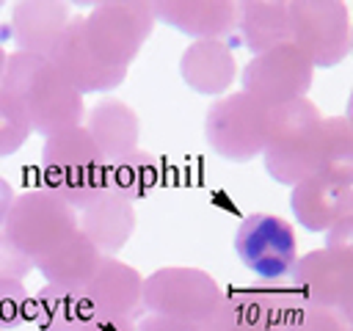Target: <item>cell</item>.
<instances>
[{
    "label": "cell",
    "instance_id": "23",
    "mask_svg": "<svg viewBox=\"0 0 353 331\" xmlns=\"http://www.w3.org/2000/svg\"><path fill=\"white\" fill-rule=\"evenodd\" d=\"M91 317L94 309L83 292L44 284L30 298V320L39 331H80Z\"/></svg>",
    "mask_w": 353,
    "mask_h": 331
},
{
    "label": "cell",
    "instance_id": "27",
    "mask_svg": "<svg viewBox=\"0 0 353 331\" xmlns=\"http://www.w3.org/2000/svg\"><path fill=\"white\" fill-rule=\"evenodd\" d=\"M30 298L25 281H0V331H11L30 320Z\"/></svg>",
    "mask_w": 353,
    "mask_h": 331
},
{
    "label": "cell",
    "instance_id": "25",
    "mask_svg": "<svg viewBox=\"0 0 353 331\" xmlns=\"http://www.w3.org/2000/svg\"><path fill=\"white\" fill-rule=\"evenodd\" d=\"M157 179H160V166L154 163V157L149 152L138 149L130 157H121L116 163H108V171H105V193H113V196L135 204L149 190H154Z\"/></svg>",
    "mask_w": 353,
    "mask_h": 331
},
{
    "label": "cell",
    "instance_id": "15",
    "mask_svg": "<svg viewBox=\"0 0 353 331\" xmlns=\"http://www.w3.org/2000/svg\"><path fill=\"white\" fill-rule=\"evenodd\" d=\"M350 270H353V257L317 248L295 259L290 273V287L295 290L303 306L334 312Z\"/></svg>",
    "mask_w": 353,
    "mask_h": 331
},
{
    "label": "cell",
    "instance_id": "34",
    "mask_svg": "<svg viewBox=\"0 0 353 331\" xmlns=\"http://www.w3.org/2000/svg\"><path fill=\"white\" fill-rule=\"evenodd\" d=\"M14 199H17V193H14V188L0 177V232H3V226H6V218H8V212H11V204H14Z\"/></svg>",
    "mask_w": 353,
    "mask_h": 331
},
{
    "label": "cell",
    "instance_id": "1",
    "mask_svg": "<svg viewBox=\"0 0 353 331\" xmlns=\"http://www.w3.org/2000/svg\"><path fill=\"white\" fill-rule=\"evenodd\" d=\"M0 88L11 94L28 113L33 132L41 138L66 127H80L85 116L83 94L52 66L50 58L30 52H11Z\"/></svg>",
    "mask_w": 353,
    "mask_h": 331
},
{
    "label": "cell",
    "instance_id": "17",
    "mask_svg": "<svg viewBox=\"0 0 353 331\" xmlns=\"http://www.w3.org/2000/svg\"><path fill=\"white\" fill-rule=\"evenodd\" d=\"M290 210L303 229L325 234L334 223L353 212V188L312 174L290 188Z\"/></svg>",
    "mask_w": 353,
    "mask_h": 331
},
{
    "label": "cell",
    "instance_id": "36",
    "mask_svg": "<svg viewBox=\"0 0 353 331\" xmlns=\"http://www.w3.org/2000/svg\"><path fill=\"white\" fill-rule=\"evenodd\" d=\"M6 50H3V44H0V83H3V72H6Z\"/></svg>",
    "mask_w": 353,
    "mask_h": 331
},
{
    "label": "cell",
    "instance_id": "12",
    "mask_svg": "<svg viewBox=\"0 0 353 331\" xmlns=\"http://www.w3.org/2000/svg\"><path fill=\"white\" fill-rule=\"evenodd\" d=\"M50 61L80 94H102V91L119 88L127 77V69L110 66L91 52L88 41L83 36V17H72V22L63 30V36L58 39Z\"/></svg>",
    "mask_w": 353,
    "mask_h": 331
},
{
    "label": "cell",
    "instance_id": "11",
    "mask_svg": "<svg viewBox=\"0 0 353 331\" xmlns=\"http://www.w3.org/2000/svg\"><path fill=\"white\" fill-rule=\"evenodd\" d=\"M295 306L303 303L292 287H232L201 331H281Z\"/></svg>",
    "mask_w": 353,
    "mask_h": 331
},
{
    "label": "cell",
    "instance_id": "14",
    "mask_svg": "<svg viewBox=\"0 0 353 331\" xmlns=\"http://www.w3.org/2000/svg\"><path fill=\"white\" fill-rule=\"evenodd\" d=\"M154 22H163L193 41H229L234 33V0H154Z\"/></svg>",
    "mask_w": 353,
    "mask_h": 331
},
{
    "label": "cell",
    "instance_id": "5",
    "mask_svg": "<svg viewBox=\"0 0 353 331\" xmlns=\"http://www.w3.org/2000/svg\"><path fill=\"white\" fill-rule=\"evenodd\" d=\"M268 116L270 108L245 91L223 94L207 108L204 138L221 160L251 163L254 157H262L268 141Z\"/></svg>",
    "mask_w": 353,
    "mask_h": 331
},
{
    "label": "cell",
    "instance_id": "10",
    "mask_svg": "<svg viewBox=\"0 0 353 331\" xmlns=\"http://www.w3.org/2000/svg\"><path fill=\"white\" fill-rule=\"evenodd\" d=\"M234 254L262 281L290 279L298 259L295 229L279 215L251 212L234 232Z\"/></svg>",
    "mask_w": 353,
    "mask_h": 331
},
{
    "label": "cell",
    "instance_id": "28",
    "mask_svg": "<svg viewBox=\"0 0 353 331\" xmlns=\"http://www.w3.org/2000/svg\"><path fill=\"white\" fill-rule=\"evenodd\" d=\"M281 331H347V325L328 309L317 306H295L284 323Z\"/></svg>",
    "mask_w": 353,
    "mask_h": 331
},
{
    "label": "cell",
    "instance_id": "29",
    "mask_svg": "<svg viewBox=\"0 0 353 331\" xmlns=\"http://www.w3.org/2000/svg\"><path fill=\"white\" fill-rule=\"evenodd\" d=\"M33 259L22 254L3 232H0V281H25L28 273H33Z\"/></svg>",
    "mask_w": 353,
    "mask_h": 331
},
{
    "label": "cell",
    "instance_id": "6",
    "mask_svg": "<svg viewBox=\"0 0 353 331\" xmlns=\"http://www.w3.org/2000/svg\"><path fill=\"white\" fill-rule=\"evenodd\" d=\"M77 232V212L44 185L22 190L6 218L3 234L33 262Z\"/></svg>",
    "mask_w": 353,
    "mask_h": 331
},
{
    "label": "cell",
    "instance_id": "8",
    "mask_svg": "<svg viewBox=\"0 0 353 331\" xmlns=\"http://www.w3.org/2000/svg\"><path fill=\"white\" fill-rule=\"evenodd\" d=\"M290 41L314 69L339 66L350 55V11L342 0H290Z\"/></svg>",
    "mask_w": 353,
    "mask_h": 331
},
{
    "label": "cell",
    "instance_id": "21",
    "mask_svg": "<svg viewBox=\"0 0 353 331\" xmlns=\"http://www.w3.org/2000/svg\"><path fill=\"white\" fill-rule=\"evenodd\" d=\"M77 229L99 248L102 257H116L135 232V207L113 193H105L77 212Z\"/></svg>",
    "mask_w": 353,
    "mask_h": 331
},
{
    "label": "cell",
    "instance_id": "16",
    "mask_svg": "<svg viewBox=\"0 0 353 331\" xmlns=\"http://www.w3.org/2000/svg\"><path fill=\"white\" fill-rule=\"evenodd\" d=\"M72 22V11L58 0H19L11 8V39L19 52L50 58Z\"/></svg>",
    "mask_w": 353,
    "mask_h": 331
},
{
    "label": "cell",
    "instance_id": "9",
    "mask_svg": "<svg viewBox=\"0 0 353 331\" xmlns=\"http://www.w3.org/2000/svg\"><path fill=\"white\" fill-rule=\"evenodd\" d=\"M314 66L312 61L292 44L284 41L254 55L240 74L243 91L262 102L265 108H279L295 99H303L312 88Z\"/></svg>",
    "mask_w": 353,
    "mask_h": 331
},
{
    "label": "cell",
    "instance_id": "30",
    "mask_svg": "<svg viewBox=\"0 0 353 331\" xmlns=\"http://www.w3.org/2000/svg\"><path fill=\"white\" fill-rule=\"evenodd\" d=\"M325 248L345 254V257H353V212L345 215L339 223H334L325 232Z\"/></svg>",
    "mask_w": 353,
    "mask_h": 331
},
{
    "label": "cell",
    "instance_id": "13",
    "mask_svg": "<svg viewBox=\"0 0 353 331\" xmlns=\"http://www.w3.org/2000/svg\"><path fill=\"white\" fill-rule=\"evenodd\" d=\"M83 295L91 303L94 314L99 317H119V320L143 317V276L119 257H102Z\"/></svg>",
    "mask_w": 353,
    "mask_h": 331
},
{
    "label": "cell",
    "instance_id": "3",
    "mask_svg": "<svg viewBox=\"0 0 353 331\" xmlns=\"http://www.w3.org/2000/svg\"><path fill=\"white\" fill-rule=\"evenodd\" d=\"M108 163L85 127H66L44 138L41 146V185L61 196L74 212H83L105 196Z\"/></svg>",
    "mask_w": 353,
    "mask_h": 331
},
{
    "label": "cell",
    "instance_id": "7",
    "mask_svg": "<svg viewBox=\"0 0 353 331\" xmlns=\"http://www.w3.org/2000/svg\"><path fill=\"white\" fill-rule=\"evenodd\" d=\"M221 298L223 287L201 268L171 265L143 279V314H163L204 325Z\"/></svg>",
    "mask_w": 353,
    "mask_h": 331
},
{
    "label": "cell",
    "instance_id": "19",
    "mask_svg": "<svg viewBox=\"0 0 353 331\" xmlns=\"http://www.w3.org/2000/svg\"><path fill=\"white\" fill-rule=\"evenodd\" d=\"M99 262H102L99 248L77 229L63 243H58L50 254L39 257L33 262V268L41 273L44 284L63 287V290H72V292H83L88 287V281L94 279Z\"/></svg>",
    "mask_w": 353,
    "mask_h": 331
},
{
    "label": "cell",
    "instance_id": "31",
    "mask_svg": "<svg viewBox=\"0 0 353 331\" xmlns=\"http://www.w3.org/2000/svg\"><path fill=\"white\" fill-rule=\"evenodd\" d=\"M135 328L138 331H201V325L196 323H185L163 314H143L141 320H135Z\"/></svg>",
    "mask_w": 353,
    "mask_h": 331
},
{
    "label": "cell",
    "instance_id": "22",
    "mask_svg": "<svg viewBox=\"0 0 353 331\" xmlns=\"http://www.w3.org/2000/svg\"><path fill=\"white\" fill-rule=\"evenodd\" d=\"M234 36L254 55L290 41L287 3H281V0H243V3H237Z\"/></svg>",
    "mask_w": 353,
    "mask_h": 331
},
{
    "label": "cell",
    "instance_id": "33",
    "mask_svg": "<svg viewBox=\"0 0 353 331\" xmlns=\"http://www.w3.org/2000/svg\"><path fill=\"white\" fill-rule=\"evenodd\" d=\"M80 331H138L135 320H119V317H99L94 314Z\"/></svg>",
    "mask_w": 353,
    "mask_h": 331
},
{
    "label": "cell",
    "instance_id": "35",
    "mask_svg": "<svg viewBox=\"0 0 353 331\" xmlns=\"http://www.w3.org/2000/svg\"><path fill=\"white\" fill-rule=\"evenodd\" d=\"M345 119H347V124L353 127V88H350V94H347V105H345Z\"/></svg>",
    "mask_w": 353,
    "mask_h": 331
},
{
    "label": "cell",
    "instance_id": "37",
    "mask_svg": "<svg viewBox=\"0 0 353 331\" xmlns=\"http://www.w3.org/2000/svg\"><path fill=\"white\" fill-rule=\"evenodd\" d=\"M350 52H353V28H350Z\"/></svg>",
    "mask_w": 353,
    "mask_h": 331
},
{
    "label": "cell",
    "instance_id": "20",
    "mask_svg": "<svg viewBox=\"0 0 353 331\" xmlns=\"http://www.w3.org/2000/svg\"><path fill=\"white\" fill-rule=\"evenodd\" d=\"M185 86L204 97H223L237 77V61L229 41H193L179 58Z\"/></svg>",
    "mask_w": 353,
    "mask_h": 331
},
{
    "label": "cell",
    "instance_id": "24",
    "mask_svg": "<svg viewBox=\"0 0 353 331\" xmlns=\"http://www.w3.org/2000/svg\"><path fill=\"white\" fill-rule=\"evenodd\" d=\"M317 174L336 185L353 188V127L345 116H323Z\"/></svg>",
    "mask_w": 353,
    "mask_h": 331
},
{
    "label": "cell",
    "instance_id": "32",
    "mask_svg": "<svg viewBox=\"0 0 353 331\" xmlns=\"http://www.w3.org/2000/svg\"><path fill=\"white\" fill-rule=\"evenodd\" d=\"M334 314L347 325V331H353V270H350V276H347V281H345V287L339 292Z\"/></svg>",
    "mask_w": 353,
    "mask_h": 331
},
{
    "label": "cell",
    "instance_id": "38",
    "mask_svg": "<svg viewBox=\"0 0 353 331\" xmlns=\"http://www.w3.org/2000/svg\"><path fill=\"white\" fill-rule=\"evenodd\" d=\"M0 8H3V3H0Z\"/></svg>",
    "mask_w": 353,
    "mask_h": 331
},
{
    "label": "cell",
    "instance_id": "4",
    "mask_svg": "<svg viewBox=\"0 0 353 331\" xmlns=\"http://www.w3.org/2000/svg\"><path fill=\"white\" fill-rule=\"evenodd\" d=\"M152 28H154L152 3L143 0L97 3L83 17V36L91 52L99 61L121 69H127L138 58L143 41L152 36Z\"/></svg>",
    "mask_w": 353,
    "mask_h": 331
},
{
    "label": "cell",
    "instance_id": "2",
    "mask_svg": "<svg viewBox=\"0 0 353 331\" xmlns=\"http://www.w3.org/2000/svg\"><path fill=\"white\" fill-rule=\"evenodd\" d=\"M320 130L323 116L317 105L303 97L279 108L268 116V141L262 149L265 171L279 185H298L320 168Z\"/></svg>",
    "mask_w": 353,
    "mask_h": 331
},
{
    "label": "cell",
    "instance_id": "18",
    "mask_svg": "<svg viewBox=\"0 0 353 331\" xmlns=\"http://www.w3.org/2000/svg\"><path fill=\"white\" fill-rule=\"evenodd\" d=\"M83 127L91 135V141L97 143L105 163H116V160L130 157L132 152H138L141 119L127 102H121L116 97L97 102L88 110Z\"/></svg>",
    "mask_w": 353,
    "mask_h": 331
},
{
    "label": "cell",
    "instance_id": "26",
    "mask_svg": "<svg viewBox=\"0 0 353 331\" xmlns=\"http://www.w3.org/2000/svg\"><path fill=\"white\" fill-rule=\"evenodd\" d=\"M30 135H33V127L25 108L0 88V157H8L17 149H22V143Z\"/></svg>",
    "mask_w": 353,
    "mask_h": 331
}]
</instances>
